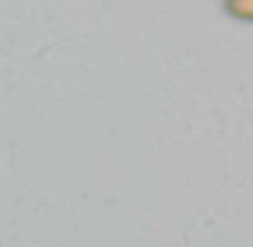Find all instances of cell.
Segmentation results:
<instances>
[{"label":"cell","mask_w":253,"mask_h":247,"mask_svg":"<svg viewBox=\"0 0 253 247\" xmlns=\"http://www.w3.org/2000/svg\"><path fill=\"white\" fill-rule=\"evenodd\" d=\"M225 9L233 18L240 20H253V0H227Z\"/></svg>","instance_id":"6da1fadb"}]
</instances>
